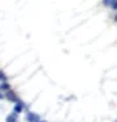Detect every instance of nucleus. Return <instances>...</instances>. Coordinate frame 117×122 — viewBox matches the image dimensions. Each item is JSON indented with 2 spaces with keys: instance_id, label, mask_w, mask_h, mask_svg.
Segmentation results:
<instances>
[{
  "instance_id": "obj_1",
  "label": "nucleus",
  "mask_w": 117,
  "mask_h": 122,
  "mask_svg": "<svg viewBox=\"0 0 117 122\" xmlns=\"http://www.w3.org/2000/svg\"><path fill=\"white\" fill-rule=\"evenodd\" d=\"M4 97H5V99H8L9 101H12V103H17V101H18V96H17L16 92L12 91V90H9V91L5 92Z\"/></svg>"
},
{
  "instance_id": "obj_2",
  "label": "nucleus",
  "mask_w": 117,
  "mask_h": 122,
  "mask_svg": "<svg viewBox=\"0 0 117 122\" xmlns=\"http://www.w3.org/2000/svg\"><path fill=\"white\" fill-rule=\"evenodd\" d=\"M26 121H27V122H39L40 117L37 114V113L27 112V114H26Z\"/></svg>"
},
{
  "instance_id": "obj_3",
  "label": "nucleus",
  "mask_w": 117,
  "mask_h": 122,
  "mask_svg": "<svg viewBox=\"0 0 117 122\" xmlns=\"http://www.w3.org/2000/svg\"><path fill=\"white\" fill-rule=\"evenodd\" d=\"M23 107H25V105H23V103L18 100L16 103V105H14V113H16V114H20V113L23 110Z\"/></svg>"
},
{
  "instance_id": "obj_4",
  "label": "nucleus",
  "mask_w": 117,
  "mask_h": 122,
  "mask_svg": "<svg viewBox=\"0 0 117 122\" xmlns=\"http://www.w3.org/2000/svg\"><path fill=\"white\" fill-rule=\"evenodd\" d=\"M5 122H17V114H16V113L8 114V117L5 118Z\"/></svg>"
},
{
  "instance_id": "obj_5",
  "label": "nucleus",
  "mask_w": 117,
  "mask_h": 122,
  "mask_svg": "<svg viewBox=\"0 0 117 122\" xmlns=\"http://www.w3.org/2000/svg\"><path fill=\"white\" fill-rule=\"evenodd\" d=\"M0 90H4V91H9V85L7 82H3L0 85Z\"/></svg>"
},
{
  "instance_id": "obj_6",
  "label": "nucleus",
  "mask_w": 117,
  "mask_h": 122,
  "mask_svg": "<svg viewBox=\"0 0 117 122\" xmlns=\"http://www.w3.org/2000/svg\"><path fill=\"white\" fill-rule=\"evenodd\" d=\"M109 5H111V7H112L115 10L117 9V1H116V0H112V1H109Z\"/></svg>"
},
{
  "instance_id": "obj_7",
  "label": "nucleus",
  "mask_w": 117,
  "mask_h": 122,
  "mask_svg": "<svg viewBox=\"0 0 117 122\" xmlns=\"http://www.w3.org/2000/svg\"><path fill=\"white\" fill-rule=\"evenodd\" d=\"M5 79V75H4V73L3 71H0V81H4Z\"/></svg>"
},
{
  "instance_id": "obj_8",
  "label": "nucleus",
  "mask_w": 117,
  "mask_h": 122,
  "mask_svg": "<svg viewBox=\"0 0 117 122\" xmlns=\"http://www.w3.org/2000/svg\"><path fill=\"white\" fill-rule=\"evenodd\" d=\"M0 99H4V95H1V94H0Z\"/></svg>"
},
{
  "instance_id": "obj_9",
  "label": "nucleus",
  "mask_w": 117,
  "mask_h": 122,
  "mask_svg": "<svg viewBox=\"0 0 117 122\" xmlns=\"http://www.w3.org/2000/svg\"><path fill=\"white\" fill-rule=\"evenodd\" d=\"M39 122H47V121H43V120H40V121H39Z\"/></svg>"
}]
</instances>
